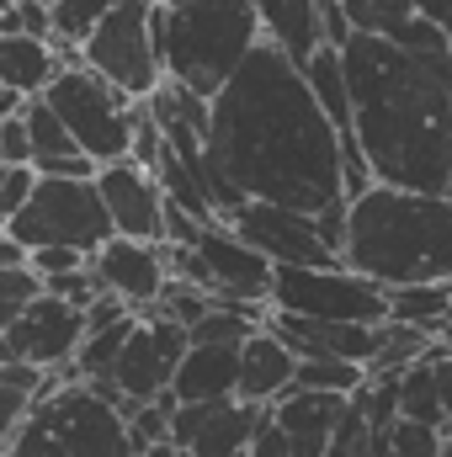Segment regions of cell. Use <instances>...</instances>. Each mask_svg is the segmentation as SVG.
<instances>
[{"mask_svg":"<svg viewBox=\"0 0 452 457\" xmlns=\"http://www.w3.org/2000/svg\"><path fill=\"white\" fill-rule=\"evenodd\" d=\"M43 102L70 128L75 149L91 154L96 165H122L133 154V112H138V102H128L96 70H86V59L64 64L59 80L43 91Z\"/></svg>","mask_w":452,"mask_h":457,"instance_id":"8992f818","label":"cell"},{"mask_svg":"<svg viewBox=\"0 0 452 457\" xmlns=\"http://www.w3.org/2000/svg\"><path fill=\"white\" fill-rule=\"evenodd\" d=\"M5 457H138L128 442L122 404L102 399L75 378V367L48 372L32 415L11 436Z\"/></svg>","mask_w":452,"mask_h":457,"instance_id":"5b68a950","label":"cell"},{"mask_svg":"<svg viewBox=\"0 0 452 457\" xmlns=\"http://www.w3.org/2000/svg\"><path fill=\"white\" fill-rule=\"evenodd\" d=\"M448 453V436L431 431V426H410V420H394L389 431L372 436V457H442Z\"/></svg>","mask_w":452,"mask_h":457,"instance_id":"484cf974","label":"cell"},{"mask_svg":"<svg viewBox=\"0 0 452 457\" xmlns=\"http://www.w3.org/2000/svg\"><path fill=\"white\" fill-rule=\"evenodd\" d=\"M171 415H176V399H171V394L155 399V404H133V399H122V420H128V442H133V453H149V447L171 442Z\"/></svg>","mask_w":452,"mask_h":457,"instance_id":"d4e9b609","label":"cell"},{"mask_svg":"<svg viewBox=\"0 0 452 457\" xmlns=\"http://www.w3.org/2000/svg\"><path fill=\"white\" fill-rule=\"evenodd\" d=\"M91 271H96L102 293L122 298L133 314L160 309V298H165V287H171L165 250H160V245H138V239H117V234L91 255Z\"/></svg>","mask_w":452,"mask_h":457,"instance_id":"2e32d148","label":"cell"},{"mask_svg":"<svg viewBox=\"0 0 452 457\" xmlns=\"http://www.w3.org/2000/svg\"><path fill=\"white\" fill-rule=\"evenodd\" d=\"M415 11H421L431 27H442V32L452 37V0H415Z\"/></svg>","mask_w":452,"mask_h":457,"instance_id":"74e56055","label":"cell"},{"mask_svg":"<svg viewBox=\"0 0 452 457\" xmlns=\"http://www.w3.org/2000/svg\"><path fill=\"white\" fill-rule=\"evenodd\" d=\"M32 298H43V277H38L32 266H5V271H0V336L27 314Z\"/></svg>","mask_w":452,"mask_h":457,"instance_id":"83f0119b","label":"cell"},{"mask_svg":"<svg viewBox=\"0 0 452 457\" xmlns=\"http://www.w3.org/2000/svg\"><path fill=\"white\" fill-rule=\"evenodd\" d=\"M245 457H298V453H293V442H288V436H282V431L272 426V415H266V420H261V431H255V442H250V453H245Z\"/></svg>","mask_w":452,"mask_h":457,"instance_id":"8d00e7d4","label":"cell"},{"mask_svg":"<svg viewBox=\"0 0 452 457\" xmlns=\"http://www.w3.org/2000/svg\"><path fill=\"white\" fill-rule=\"evenodd\" d=\"M27 266L48 282V277H64V271H86L91 255H80V250H38V255H27Z\"/></svg>","mask_w":452,"mask_h":457,"instance_id":"836d02e7","label":"cell"},{"mask_svg":"<svg viewBox=\"0 0 452 457\" xmlns=\"http://www.w3.org/2000/svg\"><path fill=\"white\" fill-rule=\"evenodd\" d=\"M5 345H11V361H27L38 372H64V367H75V356L86 345V314L43 293L5 330Z\"/></svg>","mask_w":452,"mask_h":457,"instance_id":"7c38bea8","label":"cell"},{"mask_svg":"<svg viewBox=\"0 0 452 457\" xmlns=\"http://www.w3.org/2000/svg\"><path fill=\"white\" fill-rule=\"evenodd\" d=\"M155 43L165 80L213 102L245 59L261 48L255 0H192V5H155Z\"/></svg>","mask_w":452,"mask_h":457,"instance_id":"277c9868","label":"cell"},{"mask_svg":"<svg viewBox=\"0 0 452 457\" xmlns=\"http://www.w3.org/2000/svg\"><path fill=\"white\" fill-rule=\"evenodd\" d=\"M346 404L351 399H331V394H288V399H277L266 415H272V426L293 442V453L298 457H325L331 453V436H336V426L346 420Z\"/></svg>","mask_w":452,"mask_h":457,"instance_id":"ac0fdd59","label":"cell"},{"mask_svg":"<svg viewBox=\"0 0 452 457\" xmlns=\"http://www.w3.org/2000/svg\"><path fill=\"white\" fill-rule=\"evenodd\" d=\"M266 410L245 399H219V404H176L171 415V442L187 457H245Z\"/></svg>","mask_w":452,"mask_h":457,"instance_id":"5bb4252c","label":"cell"},{"mask_svg":"<svg viewBox=\"0 0 452 457\" xmlns=\"http://www.w3.org/2000/svg\"><path fill=\"white\" fill-rule=\"evenodd\" d=\"M113 5H117V0H54V43L80 48Z\"/></svg>","mask_w":452,"mask_h":457,"instance_id":"4316f807","label":"cell"},{"mask_svg":"<svg viewBox=\"0 0 452 457\" xmlns=\"http://www.w3.org/2000/svg\"><path fill=\"white\" fill-rule=\"evenodd\" d=\"M138 457H187L176 442H160V447H149V453H138Z\"/></svg>","mask_w":452,"mask_h":457,"instance_id":"ab89813d","label":"cell"},{"mask_svg":"<svg viewBox=\"0 0 452 457\" xmlns=\"http://www.w3.org/2000/svg\"><path fill=\"white\" fill-rule=\"evenodd\" d=\"M272 309L320 325H389V293L346 266H277Z\"/></svg>","mask_w":452,"mask_h":457,"instance_id":"9c48e42d","label":"cell"},{"mask_svg":"<svg viewBox=\"0 0 452 457\" xmlns=\"http://www.w3.org/2000/svg\"><path fill=\"white\" fill-rule=\"evenodd\" d=\"M5 234L27 255H38V250H80V255H96L113 239V219H107V203H102L96 181H43L38 176V192L5 224Z\"/></svg>","mask_w":452,"mask_h":457,"instance_id":"52a82bcc","label":"cell"},{"mask_svg":"<svg viewBox=\"0 0 452 457\" xmlns=\"http://www.w3.org/2000/svg\"><path fill=\"white\" fill-rule=\"evenodd\" d=\"M229 228L261 250L272 266H340V255L325 245L320 224L309 213H293V208H272V203H245Z\"/></svg>","mask_w":452,"mask_h":457,"instance_id":"8fae6325","label":"cell"},{"mask_svg":"<svg viewBox=\"0 0 452 457\" xmlns=\"http://www.w3.org/2000/svg\"><path fill=\"white\" fill-rule=\"evenodd\" d=\"M96 192L107 203V219H113L117 239H138V245H165V192H160V176L138 170L133 160L122 165H102L96 176Z\"/></svg>","mask_w":452,"mask_h":457,"instance_id":"9a60e30c","label":"cell"},{"mask_svg":"<svg viewBox=\"0 0 452 457\" xmlns=\"http://www.w3.org/2000/svg\"><path fill=\"white\" fill-rule=\"evenodd\" d=\"M192 250H197V261L208 271V293L219 303H266L272 309V277H277V266L261 250H250L229 224L203 228V239Z\"/></svg>","mask_w":452,"mask_h":457,"instance_id":"4fadbf2b","label":"cell"},{"mask_svg":"<svg viewBox=\"0 0 452 457\" xmlns=\"http://www.w3.org/2000/svg\"><path fill=\"white\" fill-rule=\"evenodd\" d=\"M399 420L442 431V388H437V367H431V356H421V361L399 378Z\"/></svg>","mask_w":452,"mask_h":457,"instance_id":"603a6c76","label":"cell"},{"mask_svg":"<svg viewBox=\"0 0 452 457\" xmlns=\"http://www.w3.org/2000/svg\"><path fill=\"white\" fill-rule=\"evenodd\" d=\"M21 122H27L32 165H38V160H54V154H75V138H70V128L59 122V112H54V107H48L43 96H32V102H27Z\"/></svg>","mask_w":452,"mask_h":457,"instance_id":"cb8c5ba5","label":"cell"},{"mask_svg":"<svg viewBox=\"0 0 452 457\" xmlns=\"http://www.w3.org/2000/svg\"><path fill=\"white\" fill-rule=\"evenodd\" d=\"M340 59L372 181L442 197L452 165V48L410 54L389 37L356 32Z\"/></svg>","mask_w":452,"mask_h":457,"instance_id":"7a4b0ae2","label":"cell"},{"mask_svg":"<svg viewBox=\"0 0 452 457\" xmlns=\"http://www.w3.org/2000/svg\"><path fill=\"white\" fill-rule=\"evenodd\" d=\"M138 170H160V160H165V133L155 128V117H149V107L138 102V112H133V154H128Z\"/></svg>","mask_w":452,"mask_h":457,"instance_id":"4dcf8cb0","label":"cell"},{"mask_svg":"<svg viewBox=\"0 0 452 457\" xmlns=\"http://www.w3.org/2000/svg\"><path fill=\"white\" fill-rule=\"evenodd\" d=\"M372 436H378V426H372V415H367V404H362V394H356V399L346 404V420L336 426L325 457H372Z\"/></svg>","mask_w":452,"mask_h":457,"instance_id":"f1b7e54d","label":"cell"},{"mask_svg":"<svg viewBox=\"0 0 452 457\" xmlns=\"http://www.w3.org/2000/svg\"><path fill=\"white\" fill-rule=\"evenodd\" d=\"M389 325H405V330H421L426 341L452 345V282L389 293Z\"/></svg>","mask_w":452,"mask_h":457,"instance_id":"7402d4cb","label":"cell"},{"mask_svg":"<svg viewBox=\"0 0 452 457\" xmlns=\"http://www.w3.org/2000/svg\"><path fill=\"white\" fill-rule=\"evenodd\" d=\"M0 457H5V453H0Z\"/></svg>","mask_w":452,"mask_h":457,"instance_id":"7bdbcfd3","label":"cell"},{"mask_svg":"<svg viewBox=\"0 0 452 457\" xmlns=\"http://www.w3.org/2000/svg\"><path fill=\"white\" fill-rule=\"evenodd\" d=\"M32 170H38L43 181H96V176H102V165H96L91 154H80V149H75V154H54V160H38Z\"/></svg>","mask_w":452,"mask_h":457,"instance_id":"d6a6232c","label":"cell"},{"mask_svg":"<svg viewBox=\"0 0 452 457\" xmlns=\"http://www.w3.org/2000/svg\"><path fill=\"white\" fill-rule=\"evenodd\" d=\"M5 266H27V250H21L11 234H0V271H5Z\"/></svg>","mask_w":452,"mask_h":457,"instance_id":"f35d334b","label":"cell"},{"mask_svg":"<svg viewBox=\"0 0 452 457\" xmlns=\"http://www.w3.org/2000/svg\"><path fill=\"white\" fill-rule=\"evenodd\" d=\"M442 197H448V203H452V165H448V187H442Z\"/></svg>","mask_w":452,"mask_h":457,"instance_id":"60d3db41","label":"cell"},{"mask_svg":"<svg viewBox=\"0 0 452 457\" xmlns=\"http://www.w3.org/2000/svg\"><path fill=\"white\" fill-rule=\"evenodd\" d=\"M442 457H452V442H448V453H442Z\"/></svg>","mask_w":452,"mask_h":457,"instance_id":"b9f144b4","label":"cell"},{"mask_svg":"<svg viewBox=\"0 0 452 457\" xmlns=\"http://www.w3.org/2000/svg\"><path fill=\"white\" fill-rule=\"evenodd\" d=\"M176 404H219L239 399V345H192L176 383H171Z\"/></svg>","mask_w":452,"mask_h":457,"instance_id":"ffe728a7","label":"cell"},{"mask_svg":"<svg viewBox=\"0 0 452 457\" xmlns=\"http://www.w3.org/2000/svg\"><path fill=\"white\" fill-rule=\"evenodd\" d=\"M255 16H261V43L277 48L282 59H293L298 70H304L320 48H331L314 0H255Z\"/></svg>","mask_w":452,"mask_h":457,"instance_id":"d6986e66","label":"cell"},{"mask_svg":"<svg viewBox=\"0 0 452 457\" xmlns=\"http://www.w3.org/2000/svg\"><path fill=\"white\" fill-rule=\"evenodd\" d=\"M122 320H133V309H128L122 298H113V293H102V298L86 309V336H96V330H113V325H122Z\"/></svg>","mask_w":452,"mask_h":457,"instance_id":"d590c367","label":"cell"},{"mask_svg":"<svg viewBox=\"0 0 452 457\" xmlns=\"http://www.w3.org/2000/svg\"><path fill=\"white\" fill-rule=\"evenodd\" d=\"M208 165L250 203L293 208L309 219L346 203L336 122L314 102L304 70L266 43L213 96Z\"/></svg>","mask_w":452,"mask_h":457,"instance_id":"6da1fadb","label":"cell"},{"mask_svg":"<svg viewBox=\"0 0 452 457\" xmlns=\"http://www.w3.org/2000/svg\"><path fill=\"white\" fill-rule=\"evenodd\" d=\"M187 351H192V336L176 320H165L160 309L138 314V325H133V336H128V345H122V356L113 367L117 394L133 399V404L165 399L176 372H181V361H187Z\"/></svg>","mask_w":452,"mask_h":457,"instance_id":"30bf717a","label":"cell"},{"mask_svg":"<svg viewBox=\"0 0 452 457\" xmlns=\"http://www.w3.org/2000/svg\"><path fill=\"white\" fill-rule=\"evenodd\" d=\"M340 266L383 293L452 282V203L431 192L367 187L346 203Z\"/></svg>","mask_w":452,"mask_h":457,"instance_id":"3957f363","label":"cell"},{"mask_svg":"<svg viewBox=\"0 0 452 457\" xmlns=\"http://www.w3.org/2000/svg\"><path fill=\"white\" fill-rule=\"evenodd\" d=\"M43 293L86 314V309H91V303L102 298V282H96V271L86 266V271H64V277H48V282H43Z\"/></svg>","mask_w":452,"mask_h":457,"instance_id":"f546056e","label":"cell"},{"mask_svg":"<svg viewBox=\"0 0 452 457\" xmlns=\"http://www.w3.org/2000/svg\"><path fill=\"white\" fill-rule=\"evenodd\" d=\"M426 356H431V367H437V388H442V436L452 442V345L437 341Z\"/></svg>","mask_w":452,"mask_h":457,"instance_id":"e575fe53","label":"cell"},{"mask_svg":"<svg viewBox=\"0 0 452 457\" xmlns=\"http://www.w3.org/2000/svg\"><path fill=\"white\" fill-rule=\"evenodd\" d=\"M80 59L128 102H149L165 86L160 43H155V0H117L96 21V32L80 43Z\"/></svg>","mask_w":452,"mask_h":457,"instance_id":"ba28073f","label":"cell"},{"mask_svg":"<svg viewBox=\"0 0 452 457\" xmlns=\"http://www.w3.org/2000/svg\"><path fill=\"white\" fill-rule=\"evenodd\" d=\"M32 192H38V170L32 165H0V224H11L27 208Z\"/></svg>","mask_w":452,"mask_h":457,"instance_id":"1f68e13d","label":"cell"},{"mask_svg":"<svg viewBox=\"0 0 452 457\" xmlns=\"http://www.w3.org/2000/svg\"><path fill=\"white\" fill-rule=\"evenodd\" d=\"M298 383V356L288 351V341L266 325L239 345V399L255 410H272L277 399H288Z\"/></svg>","mask_w":452,"mask_h":457,"instance_id":"e0dca14e","label":"cell"},{"mask_svg":"<svg viewBox=\"0 0 452 457\" xmlns=\"http://www.w3.org/2000/svg\"><path fill=\"white\" fill-rule=\"evenodd\" d=\"M59 54L54 43H38V37H0V86L5 91H21V96H43L54 80H59Z\"/></svg>","mask_w":452,"mask_h":457,"instance_id":"44dd1931","label":"cell"}]
</instances>
